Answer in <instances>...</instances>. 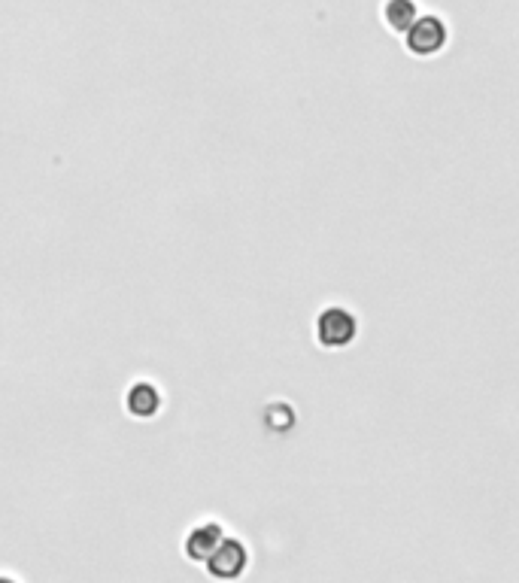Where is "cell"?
I'll use <instances>...</instances> for the list:
<instances>
[{
    "mask_svg": "<svg viewBox=\"0 0 519 583\" xmlns=\"http://www.w3.org/2000/svg\"><path fill=\"white\" fill-rule=\"evenodd\" d=\"M383 19H386V25H389L395 34H404V31L419 19L416 0H386Z\"/></svg>",
    "mask_w": 519,
    "mask_h": 583,
    "instance_id": "6",
    "label": "cell"
},
{
    "mask_svg": "<svg viewBox=\"0 0 519 583\" xmlns=\"http://www.w3.org/2000/svg\"><path fill=\"white\" fill-rule=\"evenodd\" d=\"M125 407L131 416H137V420H152V416L161 410V389L149 380H137L125 392Z\"/></svg>",
    "mask_w": 519,
    "mask_h": 583,
    "instance_id": "5",
    "label": "cell"
},
{
    "mask_svg": "<svg viewBox=\"0 0 519 583\" xmlns=\"http://www.w3.org/2000/svg\"><path fill=\"white\" fill-rule=\"evenodd\" d=\"M249 565V550L243 541L237 538H222V544L210 553V559L204 562L207 574L216 577V580H237Z\"/></svg>",
    "mask_w": 519,
    "mask_h": 583,
    "instance_id": "3",
    "label": "cell"
},
{
    "mask_svg": "<svg viewBox=\"0 0 519 583\" xmlns=\"http://www.w3.org/2000/svg\"><path fill=\"white\" fill-rule=\"evenodd\" d=\"M222 538H225L222 523L207 520V523L192 526V529H189V535H186V541H183L186 559H189V562H201V565H204V562L210 559V553L222 544Z\"/></svg>",
    "mask_w": 519,
    "mask_h": 583,
    "instance_id": "4",
    "label": "cell"
},
{
    "mask_svg": "<svg viewBox=\"0 0 519 583\" xmlns=\"http://www.w3.org/2000/svg\"><path fill=\"white\" fill-rule=\"evenodd\" d=\"M404 43L413 55L428 58L438 55L447 43H450V28L444 25V19L438 16H419L407 31H404Z\"/></svg>",
    "mask_w": 519,
    "mask_h": 583,
    "instance_id": "2",
    "label": "cell"
},
{
    "mask_svg": "<svg viewBox=\"0 0 519 583\" xmlns=\"http://www.w3.org/2000/svg\"><path fill=\"white\" fill-rule=\"evenodd\" d=\"M359 335V319L346 307H325L316 316V341L325 350H343L350 347Z\"/></svg>",
    "mask_w": 519,
    "mask_h": 583,
    "instance_id": "1",
    "label": "cell"
}]
</instances>
